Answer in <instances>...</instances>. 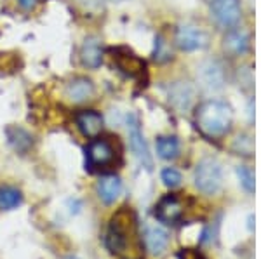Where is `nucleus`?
Listing matches in <instances>:
<instances>
[{
  "label": "nucleus",
  "instance_id": "nucleus-1",
  "mask_svg": "<svg viewBox=\"0 0 261 259\" xmlns=\"http://www.w3.org/2000/svg\"><path fill=\"white\" fill-rule=\"evenodd\" d=\"M233 122L231 108L225 101L209 99L197 108L195 124L199 131L207 137H221L230 131Z\"/></svg>",
  "mask_w": 261,
  "mask_h": 259
},
{
  "label": "nucleus",
  "instance_id": "nucleus-2",
  "mask_svg": "<svg viewBox=\"0 0 261 259\" xmlns=\"http://www.w3.org/2000/svg\"><path fill=\"white\" fill-rule=\"evenodd\" d=\"M221 165L214 158H204L195 169V186L202 193L213 195L221 188Z\"/></svg>",
  "mask_w": 261,
  "mask_h": 259
},
{
  "label": "nucleus",
  "instance_id": "nucleus-3",
  "mask_svg": "<svg viewBox=\"0 0 261 259\" xmlns=\"http://www.w3.org/2000/svg\"><path fill=\"white\" fill-rule=\"evenodd\" d=\"M211 14L221 28H235L241 21V0H211Z\"/></svg>",
  "mask_w": 261,
  "mask_h": 259
},
{
  "label": "nucleus",
  "instance_id": "nucleus-4",
  "mask_svg": "<svg viewBox=\"0 0 261 259\" xmlns=\"http://www.w3.org/2000/svg\"><path fill=\"white\" fill-rule=\"evenodd\" d=\"M176 45L181 51L193 52V51H200L207 45V35L202 28L195 26V24H179L176 28V35H174Z\"/></svg>",
  "mask_w": 261,
  "mask_h": 259
},
{
  "label": "nucleus",
  "instance_id": "nucleus-5",
  "mask_svg": "<svg viewBox=\"0 0 261 259\" xmlns=\"http://www.w3.org/2000/svg\"><path fill=\"white\" fill-rule=\"evenodd\" d=\"M127 132H129L130 150H133L134 155L138 157V160H140L143 165H146L150 169V167H151V158H150L148 146H146V141H145V137H143L141 127H140V120H138V117L134 113L127 115Z\"/></svg>",
  "mask_w": 261,
  "mask_h": 259
},
{
  "label": "nucleus",
  "instance_id": "nucleus-6",
  "mask_svg": "<svg viewBox=\"0 0 261 259\" xmlns=\"http://www.w3.org/2000/svg\"><path fill=\"white\" fill-rule=\"evenodd\" d=\"M197 77L202 83V87L209 91H218L225 83V72L223 66L218 61H205L199 66Z\"/></svg>",
  "mask_w": 261,
  "mask_h": 259
},
{
  "label": "nucleus",
  "instance_id": "nucleus-7",
  "mask_svg": "<svg viewBox=\"0 0 261 259\" xmlns=\"http://www.w3.org/2000/svg\"><path fill=\"white\" fill-rule=\"evenodd\" d=\"M87 160L91 167H107L115 158V150L107 139H94L87 146Z\"/></svg>",
  "mask_w": 261,
  "mask_h": 259
},
{
  "label": "nucleus",
  "instance_id": "nucleus-8",
  "mask_svg": "<svg viewBox=\"0 0 261 259\" xmlns=\"http://www.w3.org/2000/svg\"><path fill=\"white\" fill-rule=\"evenodd\" d=\"M96 93V87L89 78L86 77H77L73 80H70L65 87V96L73 103H84L92 99V96Z\"/></svg>",
  "mask_w": 261,
  "mask_h": 259
},
{
  "label": "nucleus",
  "instance_id": "nucleus-9",
  "mask_svg": "<svg viewBox=\"0 0 261 259\" xmlns=\"http://www.w3.org/2000/svg\"><path fill=\"white\" fill-rule=\"evenodd\" d=\"M155 216H157L159 221L162 223H167V224H172L176 221L181 219L183 216V204L178 197L174 195H167L164 197L157 206V211H155Z\"/></svg>",
  "mask_w": 261,
  "mask_h": 259
},
{
  "label": "nucleus",
  "instance_id": "nucleus-10",
  "mask_svg": "<svg viewBox=\"0 0 261 259\" xmlns=\"http://www.w3.org/2000/svg\"><path fill=\"white\" fill-rule=\"evenodd\" d=\"M75 122H77L79 131L86 137H91V139L98 137L101 134V131H103V117L94 110L81 111L77 115V119H75Z\"/></svg>",
  "mask_w": 261,
  "mask_h": 259
},
{
  "label": "nucleus",
  "instance_id": "nucleus-11",
  "mask_svg": "<svg viewBox=\"0 0 261 259\" xmlns=\"http://www.w3.org/2000/svg\"><path fill=\"white\" fill-rule=\"evenodd\" d=\"M143 237H145L146 249H148L151 254H162L167 247V242H169L167 232L164 228L157 226V224H146L145 232H143Z\"/></svg>",
  "mask_w": 261,
  "mask_h": 259
},
{
  "label": "nucleus",
  "instance_id": "nucleus-12",
  "mask_svg": "<svg viewBox=\"0 0 261 259\" xmlns=\"http://www.w3.org/2000/svg\"><path fill=\"white\" fill-rule=\"evenodd\" d=\"M82 65L91 70H96L103 63V49H101V42L98 37H89L86 39L81 51Z\"/></svg>",
  "mask_w": 261,
  "mask_h": 259
},
{
  "label": "nucleus",
  "instance_id": "nucleus-13",
  "mask_svg": "<svg viewBox=\"0 0 261 259\" xmlns=\"http://www.w3.org/2000/svg\"><path fill=\"white\" fill-rule=\"evenodd\" d=\"M98 197L103 200L105 204H113L122 193V181L117 176H105L98 181L96 186Z\"/></svg>",
  "mask_w": 261,
  "mask_h": 259
},
{
  "label": "nucleus",
  "instance_id": "nucleus-14",
  "mask_svg": "<svg viewBox=\"0 0 261 259\" xmlns=\"http://www.w3.org/2000/svg\"><path fill=\"white\" fill-rule=\"evenodd\" d=\"M113 61H115L117 68L120 72H124L125 75H129V77H138L143 72V68H145V63L140 57L134 56L130 51H124V54L117 51L115 56H113Z\"/></svg>",
  "mask_w": 261,
  "mask_h": 259
},
{
  "label": "nucleus",
  "instance_id": "nucleus-15",
  "mask_svg": "<svg viewBox=\"0 0 261 259\" xmlns=\"http://www.w3.org/2000/svg\"><path fill=\"white\" fill-rule=\"evenodd\" d=\"M225 47L233 54H244L249 49V35L241 28H230L225 39Z\"/></svg>",
  "mask_w": 261,
  "mask_h": 259
},
{
  "label": "nucleus",
  "instance_id": "nucleus-16",
  "mask_svg": "<svg viewBox=\"0 0 261 259\" xmlns=\"http://www.w3.org/2000/svg\"><path fill=\"white\" fill-rule=\"evenodd\" d=\"M169 96H171V101L174 103L179 110H185V108L190 106V103L193 99V89L187 82L185 83L179 82V83H176V85H172Z\"/></svg>",
  "mask_w": 261,
  "mask_h": 259
},
{
  "label": "nucleus",
  "instance_id": "nucleus-17",
  "mask_svg": "<svg viewBox=\"0 0 261 259\" xmlns=\"http://www.w3.org/2000/svg\"><path fill=\"white\" fill-rule=\"evenodd\" d=\"M105 244H107V247L110 249L112 252H122V250L125 249V244H127L125 229H122L120 224L115 223V221H113V224L110 226V229H108Z\"/></svg>",
  "mask_w": 261,
  "mask_h": 259
},
{
  "label": "nucleus",
  "instance_id": "nucleus-18",
  "mask_svg": "<svg viewBox=\"0 0 261 259\" xmlns=\"http://www.w3.org/2000/svg\"><path fill=\"white\" fill-rule=\"evenodd\" d=\"M7 139H9V145L16 152H27L32 146V136L28 134L24 129L21 127H7L6 131Z\"/></svg>",
  "mask_w": 261,
  "mask_h": 259
},
{
  "label": "nucleus",
  "instance_id": "nucleus-19",
  "mask_svg": "<svg viewBox=\"0 0 261 259\" xmlns=\"http://www.w3.org/2000/svg\"><path fill=\"white\" fill-rule=\"evenodd\" d=\"M157 153L159 157L164 158V160H171V158H176L179 153V143L176 137L172 136H162L157 139Z\"/></svg>",
  "mask_w": 261,
  "mask_h": 259
},
{
  "label": "nucleus",
  "instance_id": "nucleus-20",
  "mask_svg": "<svg viewBox=\"0 0 261 259\" xmlns=\"http://www.w3.org/2000/svg\"><path fill=\"white\" fill-rule=\"evenodd\" d=\"M23 202V197L16 188L11 186H2L0 188V209L4 211H12L18 206H21Z\"/></svg>",
  "mask_w": 261,
  "mask_h": 259
},
{
  "label": "nucleus",
  "instance_id": "nucleus-21",
  "mask_svg": "<svg viewBox=\"0 0 261 259\" xmlns=\"http://www.w3.org/2000/svg\"><path fill=\"white\" fill-rule=\"evenodd\" d=\"M237 174H239V179H241L242 186L246 188L249 193L254 191V172L249 169V167H239L237 169Z\"/></svg>",
  "mask_w": 261,
  "mask_h": 259
},
{
  "label": "nucleus",
  "instance_id": "nucleus-22",
  "mask_svg": "<svg viewBox=\"0 0 261 259\" xmlns=\"http://www.w3.org/2000/svg\"><path fill=\"white\" fill-rule=\"evenodd\" d=\"M162 181L167 188H176L181 185V174L172 167H167L162 170Z\"/></svg>",
  "mask_w": 261,
  "mask_h": 259
},
{
  "label": "nucleus",
  "instance_id": "nucleus-23",
  "mask_svg": "<svg viewBox=\"0 0 261 259\" xmlns=\"http://www.w3.org/2000/svg\"><path fill=\"white\" fill-rule=\"evenodd\" d=\"M169 56H171V52L166 49V42H164L162 37H159V39H157V45H155V60L164 61V60H167Z\"/></svg>",
  "mask_w": 261,
  "mask_h": 259
},
{
  "label": "nucleus",
  "instance_id": "nucleus-24",
  "mask_svg": "<svg viewBox=\"0 0 261 259\" xmlns=\"http://www.w3.org/2000/svg\"><path fill=\"white\" fill-rule=\"evenodd\" d=\"M18 2H19V6L23 7V9L32 11V9H35L37 4H39L40 0H18Z\"/></svg>",
  "mask_w": 261,
  "mask_h": 259
},
{
  "label": "nucleus",
  "instance_id": "nucleus-25",
  "mask_svg": "<svg viewBox=\"0 0 261 259\" xmlns=\"http://www.w3.org/2000/svg\"><path fill=\"white\" fill-rule=\"evenodd\" d=\"M66 259H77V257H73V256H70V257H66Z\"/></svg>",
  "mask_w": 261,
  "mask_h": 259
},
{
  "label": "nucleus",
  "instance_id": "nucleus-26",
  "mask_svg": "<svg viewBox=\"0 0 261 259\" xmlns=\"http://www.w3.org/2000/svg\"><path fill=\"white\" fill-rule=\"evenodd\" d=\"M113 2H124V0H113Z\"/></svg>",
  "mask_w": 261,
  "mask_h": 259
}]
</instances>
